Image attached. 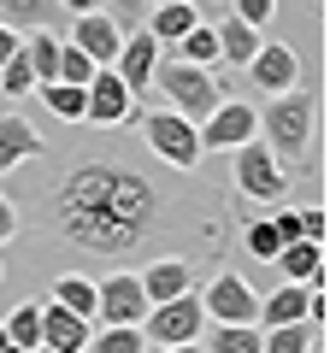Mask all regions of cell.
Here are the masks:
<instances>
[{"mask_svg": "<svg viewBox=\"0 0 330 353\" xmlns=\"http://www.w3.org/2000/svg\"><path fill=\"white\" fill-rule=\"evenodd\" d=\"M230 12H236L242 24H254V30H266L271 18H278V0H230Z\"/></svg>", "mask_w": 330, "mask_h": 353, "instance_id": "cell-32", "label": "cell"}, {"mask_svg": "<svg viewBox=\"0 0 330 353\" xmlns=\"http://www.w3.org/2000/svg\"><path fill=\"white\" fill-rule=\"evenodd\" d=\"M201 312L206 324H260V294L242 271H213L201 289Z\"/></svg>", "mask_w": 330, "mask_h": 353, "instance_id": "cell-7", "label": "cell"}, {"mask_svg": "<svg viewBox=\"0 0 330 353\" xmlns=\"http://www.w3.org/2000/svg\"><path fill=\"white\" fill-rule=\"evenodd\" d=\"M142 141H148V153L159 165H171V171H195L201 165V130H195V118H183L177 106H159V112L142 118Z\"/></svg>", "mask_w": 330, "mask_h": 353, "instance_id": "cell-4", "label": "cell"}, {"mask_svg": "<svg viewBox=\"0 0 330 353\" xmlns=\"http://www.w3.org/2000/svg\"><path fill=\"white\" fill-rule=\"evenodd\" d=\"M36 94L59 124H83V88L77 83H36Z\"/></svg>", "mask_w": 330, "mask_h": 353, "instance_id": "cell-23", "label": "cell"}, {"mask_svg": "<svg viewBox=\"0 0 330 353\" xmlns=\"http://www.w3.org/2000/svg\"><path fill=\"white\" fill-rule=\"evenodd\" d=\"M30 353H53V347H41V341H36V347H30Z\"/></svg>", "mask_w": 330, "mask_h": 353, "instance_id": "cell-41", "label": "cell"}, {"mask_svg": "<svg viewBox=\"0 0 330 353\" xmlns=\"http://www.w3.org/2000/svg\"><path fill=\"white\" fill-rule=\"evenodd\" d=\"M89 336H95L89 318L65 312L59 301H41V347H53V353H83V347H89Z\"/></svg>", "mask_w": 330, "mask_h": 353, "instance_id": "cell-15", "label": "cell"}, {"mask_svg": "<svg viewBox=\"0 0 330 353\" xmlns=\"http://www.w3.org/2000/svg\"><path fill=\"white\" fill-rule=\"evenodd\" d=\"M48 12H53V0H0V24L6 30H36V24H48Z\"/></svg>", "mask_w": 330, "mask_h": 353, "instance_id": "cell-27", "label": "cell"}, {"mask_svg": "<svg viewBox=\"0 0 330 353\" xmlns=\"http://www.w3.org/2000/svg\"><path fill=\"white\" fill-rule=\"evenodd\" d=\"M148 6H183V0H148Z\"/></svg>", "mask_w": 330, "mask_h": 353, "instance_id": "cell-39", "label": "cell"}, {"mask_svg": "<svg viewBox=\"0 0 330 353\" xmlns=\"http://www.w3.org/2000/svg\"><path fill=\"white\" fill-rule=\"evenodd\" d=\"M206 353H260V324H213Z\"/></svg>", "mask_w": 330, "mask_h": 353, "instance_id": "cell-25", "label": "cell"}, {"mask_svg": "<svg viewBox=\"0 0 330 353\" xmlns=\"http://www.w3.org/2000/svg\"><path fill=\"white\" fill-rule=\"evenodd\" d=\"M0 347H6V324H0Z\"/></svg>", "mask_w": 330, "mask_h": 353, "instance_id": "cell-42", "label": "cell"}, {"mask_svg": "<svg viewBox=\"0 0 330 353\" xmlns=\"http://www.w3.org/2000/svg\"><path fill=\"white\" fill-rule=\"evenodd\" d=\"M206 24H213V36H218V65H224V71H230V65L242 71V65L254 59V48L266 41L254 24H242V18L224 12V6H213V18H206Z\"/></svg>", "mask_w": 330, "mask_h": 353, "instance_id": "cell-14", "label": "cell"}, {"mask_svg": "<svg viewBox=\"0 0 330 353\" xmlns=\"http://www.w3.org/2000/svg\"><path fill=\"white\" fill-rule=\"evenodd\" d=\"M36 153H48L41 130L30 124V118H18V112H0V176L18 171V165H30Z\"/></svg>", "mask_w": 330, "mask_h": 353, "instance_id": "cell-17", "label": "cell"}, {"mask_svg": "<svg viewBox=\"0 0 330 353\" xmlns=\"http://www.w3.org/2000/svg\"><path fill=\"white\" fill-rule=\"evenodd\" d=\"M318 330L307 324V318H295V324H266L260 330V353H313Z\"/></svg>", "mask_w": 330, "mask_h": 353, "instance_id": "cell-21", "label": "cell"}, {"mask_svg": "<svg viewBox=\"0 0 330 353\" xmlns=\"http://www.w3.org/2000/svg\"><path fill=\"white\" fill-rule=\"evenodd\" d=\"M12 236H18V206L6 201V194H0V248H6Z\"/></svg>", "mask_w": 330, "mask_h": 353, "instance_id": "cell-35", "label": "cell"}, {"mask_svg": "<svg viewBox=\"0 0 330 353\" xmlns=\"http://www.w3.org/2000/svg\"><path fill=\"white\" fill-rule=\"evenodd\" d=\"M0 353H30V347H12V341H6V347H0Z\"/></svg>", "mask_w": 330, "mask_h": 353, "instance_id": "cell-40", "label": "cell"}, {"mask_svg": "<svg viewBox=\"0 0 330 353\" xmlns=\"http://www.w3.org/2000/svg\"><path fill=\"white\" fill-rule=\"evenodd\" d=\"M195 24H201V6L195 0H183V6H148V18H142V30L159 48H177V36H189Z\"/></svg>", "mask_w": 330, "mask_h": 353, "instance_id": "cell-18", "label": "cell"}, {"mask_svg": "<svg viewBox=\"0 0 330 353\" xmlns=\"http://www.w3.org/2000/svg\"><path fill=\"white\" fill-rule=\"evenodd\" d=\"M95 318L101 324H142L148 318V294H142L136 271H113L95 283Z\"/></svg>", "mask_w": 330, "mask_h": 353, "instance_id": "cell-10", "label": "cell"}, {"mask_svg": "<svg viewBox=\"0 0 330 353\" xmlns=\"http://www.w3.org/2000/svg\"><path fill=\"white\" fill-rule=\"evenodd\" d=\"M324 236H330L324 206H307V212H301V241H318V248H324Z\"/></svg>", "mask_w": 330, "mask_h": 353, "instance_id": "cell-34", "label": "cell"}, {"mask_svg": "<svg viewBox=\"0 0 330 353\" xmlns=\"http://www.w3.org/2000/svg\"><path fill=\"white\" fill-rule=\"evenodd\" d=\"M165 53H177V59H189V65H218V36H213V24H195L189 36H177V48H165Z\"/></svg>", "mask_w": 330, "mask_h": 353, "instance_id": "cell-26", "label": "cell"}, {"mask_svg": "<svg viewBox=\"0 0 330 353\" xmlns=\"http://www.w3.org/2000/svg\"><path fill=\"white\" fill-rule=\"evenodd\" d=\"M89 353H148L142 324H101V336H89Z\"/></svg>", "mask_w": 330, "mask_h": 353, "instance_id": "cell-24", "label": "cell"}, {"mask_svg": "<svg viewBox=\"0 0 330 353\" xmlns=\"http://www.w3.org/2000/svg\"><path fill=\"white\" fill-rule=\"evenodd\" d=\"M313 6H318V12H324V0H313Z\"/></svg>", "mask_w": 330, "mask_h": 353, "instance_id": "cell-43", "label": "cell"}, {"mask_svg": "<svg viewBox=\"0 0 330 353\" xmlns=\"http://www.w3.org/2000/svg\"><path fill=\"white\" fill-rule=\"evenodd\" d=\"M148 353H206L201 341H171V347H148Z\"/></svg>", "mask_w": 330, "mask_h": 353, "instance_id": "cell-38", "label": "cell"}, {"mask_svg": "<svg viewBox=\"0 0 330 353\" xmlns=\"http://www.w3.org/2000/svg\"><path fill=\"white\" fill-rule=\"evenodd\" d=\"M153 83H159V94L177 106L183 118H195V124L224 101V83H218L213 65H189V59H177V53H165V48H159V65H153Z\"/></svg>", "mask_w": 330, "mask_h": 353, "instance_id": "cell-3", "label": "cell"}, {"mask_svg": "<svg viewBox=\"0 0 330 353\" xmlns=\"http://www.w3.org/2000/svg\"><path fill=\"white\" fill-rule=\"evenodd\" d=\"M48 294L65 306V312H77V318H89V324H95V277H83V271H65V277H53Z\"/></svg>", "mask_w": 330, "mask_h": 353, "instance_id": "cell-22", "label": "cell"}, {"mask_svg": "<svg viewBox=\"0 0 330 353\" xmlns=\"http://www.w3.org/2000/svg\"><path fill=\"white\" fill-rule=\"evenodd\" d=\"M101 71V65L89 59V53L77 48V41H59V71H53V83H77V88H89V77Z\"/></svg>", "mask_w": 330, "mask_h": 353, "instance_id": "cell-28", "label": "cell"}, {"mask_svg": "<svg viewBox=\"0 0 330 353\" xmlns=\"http://www.w3.org/2000/svg\"><path fill=\"white\" fill-rule=\"evenodd\" d=\"M230 153H236V189L248 194L254 206H266V212H271L278 201H289V165H283L260 136L242 141V148H230Z\"/></svg>", "mask_w": 330, "mask_h": 353, "instance_id": "cell-5", "label": "cell"}, {"mask_svg": "<svg viewBox=\"0 0 330 353\" xmlns=\"http://www.w3.org/2000/svg\"><path fill=\"white\" fill-rule=\"evenodd\" d=\"M242 248H248V253H254V259H278V248H283V241H278V230H271V218H248V224H242Z\"/></svg>", "mask_w": 330, "mask_h": 353, "instance_id": "cell-30", "label": "cell"}, {"mask_svg": "<svg viewBox=\"0 0 330 353\" xmlns=\"http://www.w3.org/2000/svg\"><path fill=\"white\" fill-rule=\"evenodd\" d=\"M271 265L283 271V283H307L313 271H324V248H318V241H283Z\"/></svg>", "mask_w": 330, "mask_h": 353, "instance_id": "cell-20", "label": "cell"}, {"mask_svg": "<svg viewBox=\"0 0 330 353\" xmlns=\"http://www.w3.org/2000/svg\"><path fill=\"white\" fill-rule=\"evenodd\" d=\"M260 106V141L278 153L283 165H313V124H318V94L289 88V94H266Z\"/></svg>", "mask_w": 330, "mask_h": 353, "instance_id": "cell-2", "label": "cell"}, {"mask_svg": "<svg viewBox=\"0 0 330 353\" xmlns=\"http://www.w3.org/2000/svg\"><path fill=\"white\" fill-rule=\"evenodd\" d=\"M30 88H36V71H30V59H24V48H18L12 59L0 65V94H12V101H18V94H30Z\"/></svg>", "mask_w": 330, "mask_h": 353, "instance_id": "cell-31", "label": "cell"}, {"mask_svg": "<svg viewBox=\"0 0 330 353\" xmlns=\"http://www.w3.org/2000/svg\"><path fill=\"white\" fill-rule=\"evenodd\" d=\"M195 130H201V148H206V153H218V148H242V141H254V136H260V106L230 101V94H224V101H218Z\"/></svg>", "mask_w": 330, "mask_h": 353, "instance_id": "cell-9", "label": "cell"}, {"mask_svg": "<svg viewBox=\"0 0 330 353\" xmlns=\"http://www.w3.org/2000/svg\"><path fill=\"white\" fill-rule=\"evenodd\" d=\"M153 65H159V41H153L148 30H124V48H118L113 71H118V83H124L136 101L153 88Z\"/></svg>", "mask_w": 330, "mask_h": 353, "instance_id": "cell-12", "label": "cell"}, {"mask_svg": "<svg viewBox=\"0 0 330 353\" xmlns=\"http://www.w3.org/2000/svg\"><path fill=\"white\" fill-rule=\"evenodd\" d=\"M53 6H65V12H71V18H77V12H101L106 0H53Z\"/></svg>", "mask_w": 330, "mask_h": 353, "instance_id": "cell-37", "label": "cell"}, {"mask_svg": "<svg viewBox=\"0 0 330 353\" xmlns=\"http://www.w3.org/2000/svg\"><path fill=\"white\" fill-rule=\"evenodd\" d=\"M136 94H130L124 83H118V71L113 65H101V71L89 77V88H83V124H95V130H124V124H136Z\"/></svg>", "mask_w": 330, "mask_h": 353, "instance_id": "cell-8", "label": "cell"}, {"mask_svg": "<svg viewBox=\"0 0 330 353\" xmlns=\"http://www.w3.org/2000/svg\"><path fill=\"white\" fill-rule=\"evenodd\" d=\"M18 41H24V36H18V30H6V24H0V65H6V59H12V53H18Z\"/></svg>", "mask_w": 330, "mask_h": 353, "instance_id": "cell-36", "label": "cell"}, {"mask_svg": "<svg viewBox=\"0 0 330 353\" xmlns=\"http://www.w3.org/2000/svg\"><path fill=\"white\" fill-rule=\"evenodd\" d=\"M71 41L89 53L95 65H113V59H118V48H124V30H118V18H113V12H77Z\"/></svg>", "mask_w": 330, "mask_h": 353, "instance_id": "cell-16", "label": "cell"}, {"mask_svg": "<svg viewBox=\"0 0 330 353\" xmlns=\"http://www.w3.org/2000/svg\"><path fill=\"white\" fill-rule=\"evenodd\" d=\"M6 341H12V347H36L41 341V306L36 301H24L12 318H6Z\"/></svg>", "mask_w": 330, "mask_h": 353, "instance_id": "cell-29", "label": "cell"}, {"mask_svg": "<svg viewBox=\"0 0 330 353\" xmlns=\"http://www.w3.org/2000/svg\"><path fill=\"white\" fill-rule=\"evenodd\" d=\"M48 230L77 253L95 259H130V253H213L230 218L201 206L195 194H177L153 171L113 153L71 159L41 194Z\"/></svg>", "mask_w": 330, "mask_h": 353, "instance_id": "cell-1", "label": "cell"}, {"mask_svg": "<svg viewBox=\"0 0 330 353\" xmlns=\"http://www.w3.org/2000/svg\"><path fill=\"white\" fill-rule=\"evenodd\" d=\"M307 318V283H283V289L260 294V330L266 324H295Z\"/></svg>", "mask_w": 330, "mask_h": 353, "instance_id": "cell-19", "label": "cell"}, {"mask_svg": "<svg viewBox=\"0 0 330 353\" xmlns=\"http://www.w3.org/2000/svg\"><path fill=\"white\" fill-rule=\"evenodd\" d=\"M118 18V30H142V18H148V0H106Z\"/></svg>", "mask_w": 330, "mask_h": 353, "instance_id": "cell-33", "label": "cell"}, {"mask_svg": "<svg viewBox=\"0 0 330 353\" xmlns=\"http://www.w3.org/2000/svg\"><path fill=\"white\" fill-rule=\"evenodd\" d=\"M0 277H6V265H0Z\"/></svg>", "mask_w": 330, "mask_h": 353, "instance_id": "cell-44", "label": "cell"}, {"mask_svg": "<svg viewBox=\"0 0 330 353\" xmlns=\"http://www.w3.org/2000/svg\"><path fill=\"white\" fill-rule=\"evenodd\" d=\"M242 71H248V83L260 94H289V88H301V53L283 48V41H260Z\"/></svg>", "mask_w": 330, "mask_h": 353, "instance_id": "cell-11", "label": "cell"}, {"mask_svg": "<svg viewBox=\"0 0 330 353\" xmlns=\"http://www.w3.org/2000/svg\"><path fill=\"white\" fill-rule=\"evenodd\" d=\"M136 277H142V294L153 306V301H171V294L195 289V259L189 253H153L148 271H136Z\"/></svg>", "mask_w": 330, "mask_h": 353, "instance_id": "cell-13", "label": "cell"}, {"mask_svg": "<svg viewBox=\"0 0 330 353\" xmlns=\"http://www.w3.org/2000/svg\"><path fill=\"white\" fill-rule=\"evenodd\" d=\"M142 336L148 347H171V341H201L206 336V312H201V294L183 289L171 301H153L148 318H142Z\"/></svg>", "mask_w": 330, "mask_h": 353, "instance_id": "cell-6", "label": "cell"}]
</instances>
